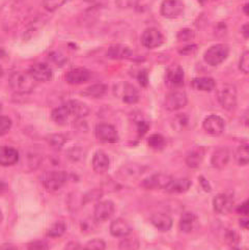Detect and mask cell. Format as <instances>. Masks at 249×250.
Here are the masks:
<instances>
[{"mask_svg": "<svg viewBox=\"0 0 249 250\" xmlns=\"http://www.w3.org/2000/svg\"><path fill=\"white\" fill-rule=\"evenodd\" d=\"M8 85H10L14 93L24 95L31 93L37 85V81L31 76L29 72H14L8 78Z\"/></svg>", "mask_w": 249, "mask_h": 250, "instance_id": "1", "label": "cell"}, {"mask_svg": "<svg viewBox=\"0 0 249 250\" xmlns=\"http://www.w3.org/2000/svg\"><path fill=\"white\" fill-rule=\"evenodd\" d=\"M217 99L222 108L232 110L237 106V89L231 84H222L217 89Z\"/></svg>", "mask_w": 249, "mask_h": 250, "instance_id": "2", "label": "cell"}, {"mask_svg": "<svg viewBox=\"0 0 249 250\" xmlns=\"http://www.w3.org/2000/svg\"><path fill=\"white\" fill-rule=\"evenodd\" d=\"M66 180H68V174L64 171H51L44 174L42 183L49 192H56L64 186Z\"/></svg>", "mask_w": 249, "mask_h": 250, "instance_id": "3", "label": "cell"}, {"mask_svg": "<svg viewBox=\"0 0 249 250\" xmlns=\"http://www.w3.org/2000/svg\"><path fill=\"white\" fill-rule=\"evenodd\" d=\"M229 48L226 44H217L210 47L205 53V62L212 66H216L227 60Z\"/></svg>", "mask_w": 249, "mask_h": 250, "instance_id": "4", "label": "cell"}, {"mask_svg": "<svg viewBox=\"0 0 249 250\" xmlns=\"http://www.w3.org/2000/svg\"><path fill=\"white\" fill-rule=\"evenodd\" d=\"M114 94L123 102L127 104L137 103L139 100V93L137 88L128 82H121L118 85H115Z\"/></svg>", "mask_w": 249, "mask_h": 250, "instance_id": "5", "label": "cell"}, {"mask_svg": "<svg viewBox=\"0 0 249 250\" xmlns=\"http://www.w3.org/2000/svg\"><path fill=\"white\" fill-rule=\"evenodd\" d=\"M145 168L137 163H127L116 171V177L123 181H134L143 176Z\"/></svg>", "mask_w": 249, "mask_h": 250, "instance_id": "6", "label": "cell"}, {"mask_svg": "<svg viewBox=\"0 0 249 250\" xmlns=\"http://www.w3.org/2000/svg\"><path fill=\"white\" fill-rule=\"evenodd\" d=\"M95 135L100 141L106 144H115L119 141L118 131L109 124L101 123L97 125L95 128Z\"/></svg>", "mask_w": 249, "mask_h": 250, "instance_id": "7", "label": "cell"}, {"mask_svg": "<svg viewBox=\"0 0 249 250\" xmlns=\"http://www.w3.org/2000/svg\"><path fill=\"white\" fill-rule=\"evenodd\" d=\"M188 99L186 94L182 90H173L165 98L164 107L168 111H177L187 105Z\"/></svg>", "mask_w": 249, "mask_h": 250, "instance_id": "8", "label": "cell"}, {"mask_svg": "<svg viewBox=\"0 0 249 250\" xmlns=\"http://www.w3.org/2000/svg\"><path fill=\"white\" fill-rule=\"evenodd\" d=\"M184 2L183 0H163L160 13L167 19H174L180 17L184 12Z\"/></svg>", "mask_w": 249, "mask_h": 250, "instance_id": "9", "label": "cell"}, {"mask_svg": "<svg viewBox=\"0 0 249 250\" xmlns=\"http://www.w3.org/2000/svg\"><path fill=\"white\" fill-rule=\"evenodd\" d=\"M203 128L209 135L212 136H219L224 132V128H226V124L222 118L219 115L212 114L207 116L203 123Z\"/></svg>", "mask_w": 249, "mask_h": 250, "instance_id": "10", "label": "cell"}, {"mask_svg": "<svg viewBox=\"0 0 249 250\" xmlns=\"http://www.w3.org/2000/svg\"><path fill=\"white\" fill-rule=\"evenodd\" d=\"M163 40L164 38L162 33L154 27L145 29L143 35H141V44L147 49H155L161 46Z\"/></svg>", "mask_w": 249, "mask_h": 250, "instance_id": "11", "label": "cell"}, {"mask_svg": "<svg viewBox=\"0 0 249 250\" xmlns=\"http://www.w3.org/2000/svg\"><path fill=\"white\" fill-rule=\"evenodd\" d=\"M172 181L171 177L165 173H156L153 176L145 179L141 183V186L145 189L155 190V189H165Z\"/></svg>", "mask_w": 249, "mask_h": 250, "instance_id": "12", "label": "cell"}, {"mask_svg": "<svg viewBox=\"0 0 249 250\" xmlns=\"http://www.w3.org/2000/svg\"><path fill=\"white\" fill-rule=\"evenodd\" d=\"M234 206V196L228 193H219L213 198V208L219 214H228Z\"/></svg>", "mask_w": 249, "mask_h": 250, "instance_id": "13", "label": "cell"}, {"mask_svg": "<svg viewBox=\"0 0 249 250\" xmlns=\"http://www.w3.org/2000/svg\"><path fill=\"white\" fill-rule=\"evenodd\" d=\"M91 77V73L83 68H76L70 70L69 72L65 73L64 79L66 83H69L71 85H80L84 84Z\"/></svg>", "mask_w": 249, "mask_h": 250, "instance_id": "14", "label": "cell"}, {"mask_svg": "<svg viewBox=\"0 0 249 250\" xmlns=\"http://www.w3.org/2000/svg\"><path fill=\"white\" fill-rule=\"evenodd\" d=\"M166 83L170 87H181L184 84V71L179 64H172L166 72Z\"/></svg>", "mask_w": 249, "mask_h": 250, "instance_id": "15", "label": "cell"}, {"mask_svg": "<svg viewBox=\"0 0 249 250\" xmlns=\"http://www.w3.org/2000/svg\"><path fill=\"white\" fill-rule=\"evenodd\" d=\"M115 207L114 204L110 201L100 202L95 207L94 217L99 222H104L110 219L111 216L114 214Z\"/></svg>", "mask_w": 249, "mask_h": 250, "instance_id": "16", "label": "cell"}, {"mask_svg": "<svg viewBox=\"0 0 249 250\" xmlns=\"http://www.w3.org/2000/svg\"><path fill=\"white\" fill-rule=\"evenodd\" d=\"M31 76L37 82H46L52 78V69L45 62H37L29 70Z\"/></svg>", "mask_w": 249, "mask_h": 250, "instance_id": "17", "label": "cell"}, {"mask_svg": "<svg viewBox=\"0 0 249 250\" xmlns=\"http://www.w3.org/2000/svg\"><path fill=\"white\" fill-rule=\"evenodd\" d=\"M230 160V153L227 147H219L216 149L211 157V164L216 169H223L227 167Z\"/></svg>", "mask_w": 249, "mask_h": 250, "instance_id": "18", "label": "cell"}, {"mask_svg": "<svg viewBox=\"0 0 249 250\" xmlns=\"http://www.w3.org/2000/svg\"><path fill=\"white\" fill-rule=\"evenodd\" d=\"M65 106L68 107L73 119L80 120L89 114V107L85 103L78 101V100H71V101L65 103Z\"/></svg>", "mask_w": 249, "mask_h": 250, "instance_id": "19", "label": "cell"}, {"mask_svg": "<svg viewBox=\"0 0 249 250\" xmlns=\"http://www.w3.org/2000/svg\"><path fill=\"white\" fill-rule=\"evenodd\" d=\"M133 52L132 49L129 46L123 45V44H115L108 48L107 56L115 61H122V60H128L132 56Z\"/></svg>", "mask_w": 249, "mask_h": 250, "instance_id": "20", "label": "cell"}, {"mask_svg": "<svg viewBox=\"0 0 249 250\" xmlns=\"http://www.w3.org/2000/svg\"><path fill=\"white\" fill-rule=\"evenodd\" d=\"M180 229L185 232V234H190L194 230H196L199 227V221L198 217L193 213H184L182 215L181 220H180Z\"/></svg>", "mask_w": 249, "mask_h": 250, "instance_id": "21", "label": "cell"}, {"mask_svg": "<svg viewBox=\"0 0 249 250\" xmlns=\"http://www.w3.org/2000/svg\"><path fill=\"white\" fill-rule=\"evenodd\" d=\"M19 161V153L12 146H0V165L12 166Z\"/></svg>", "mask_w": 249, "mask_h": 250, "instance_id": "22", "label": "cell"}, {"mask_svg": "<svg viewBox=\"0 0 249 250\" xmlns=\"http://www.w3.org/2000/svg\"><path fill=\"white\" fill-rule=\"evenodd\" d=\"M132 232V228L130 224L122 218L115 219L110 226V234L115 238H124L129 236Z\"/></svg>", "mask_w": 249, "mask_h": 250, "instance_id": "23", "label": "cell"}, {"mask_svg": "<svg viewBox=\"0 0 249 250\" xmlns=\"http://www.w3.org/2000/svg\"><path fill=\"white\" fill-rule=\"evenodd\" d=\"M206 154V149L202 146H196L188 153L186 157V164L190 168H198L202 165Z\"/></svg>", "mask_w": 249, "mask_h": 250, "instance_id": "24", "label": "cell"}, {"mask_svg": "<svg viewBox=\"0 0 249 250\" xmlns=\"http://www.w3.org/2000/svg\"><path fill=\"white\" fill-rule=\"evenodd\" d=\"M110 161L108 156L104 153L99 151L94 155L93 158V168L94 171L99 174H104L109 169Z\"/></svg>", "mask_w": 249, "mask_h": 250, "instance_id": "25", "label": "cell"}, {"mask_svg": "<svg viewBox=\"0 0 249 250\" xmlns=\"http://www.w3.org/2000/svg\"><path fill=\"white\" fill-rule=\"evenodd\" d=\"M153 226L160 231H168L172 227V219L165 213H156L151 217Z\"/></svg>", "mask_w": 249, "mask_h": 250, "instance_id": "26", "label": "cell"}, {"mask_svg": "<svg viewBox=\"0 0 249 250\" xmlns=\"http://www.w3.org/2000/svg\"><path fill=\"white\" fill-rule=\"evenodd\" d=\"M191 187V181L188 179H178L172 180L168 186L165 188L166 192L172 194H180L185 193Z\"/></svg>", "mask_w": 249, "mask_h": 250, "instance_id": "27", "label": "cell"}, {"mask_svg": "<svg viewBox=\"0 0 249 250\" xmlns=\"http://www.w3.org/2000/svg\"><path fill=\"white\" fill-rule=\"evenodd\" d=\"M51 119L52 121L57 124V125H61V126H62V125H66L72 118V115L68 109V107L64 105L62 106H60L55 108V109L52 111V114H51Z\"/></svg>", "mask_w": 249, "mask_h": 250, "instance_id": "28", "label": "cell"}, {"mask_svg": "<svg viewBox=\"0 0 249 250\" xmlns=\"http://www.w3.org/2000/svg\"><path fill=\"white\" fill-rule=\"evenodd\" d=\"M192 87L199 91H212L216 87V82L210 77H199L193 79Z\"/></svg>", "mask_w": 249, "mask_h": 250, "instance_id": "29", "label": "cell"}, {"mask_svg": "<svg viewBox=\"0 0 249 250\" xmlns=\"http://www.w3.org/2000/svg\"><path fill=\"white\" fill-rule=\"evenodd\" d=\"M107 89L108 87L106 84H103V83H96V84L90 85L83 90L82 95L93 99H99L107 93Z\"/></svg>", "mask_w": 249, "mask_h": 250, "instance_id": "30", "label": "cell"}, {"mask_svg": "<svg viewBox=\"0 0 249 250\" xmlns=\"http://www.w3.org/2000/svg\"><path fill=\"white\" fill-rule=\"evenodd\" d=\"M235 160L240 166L249 164V144H243L237 148L235 153Z\"/></svg>", "mask_w": 249, "mask_h": 250, "instance_id": "31", "label": "cell"}, {"mask_svg": "<svg viewBox=\"0 0 249 250\" xmlns=\"http://www.w3.org/2000/svg\"><path fill=\"white\" fill-rule=\"evenodd\" d=\"M120 250H138L139 249V241L135 237H130L127 236L123 239L120 245H119Z\"/></svg>", "mask_w": 249, "mask_h": 250, "instance_id": "32", "label": "cell"}, {"mask_svg": "<svg viewBox=\"0 0 249 250\" xmlns=\"http://www.w3.org/2000/svg\"><path fill=\"white\" fill-rule=\"evenodd\" d=\"M66 230L65 223L62 221L55 222L53 226L49 229L48 230V236L51 238H60L62 237Z\"/></svg>", "mask_w": 249, "mask_h": 250, "instance_id": "33", "label": "cell"}, {"mask_svg": "<svg viewBox=\"0 0 249 250\" xmlns=\"http://www.w3.org/2000/svg\"><path fill=\"white\" fill-rule=\"evenodd\" d=\"M189 124V119L188 116L185 114H179L172 121V127L173 129H176L178 131L185 130L188 127Z\"/></svg>", "mask_w": 249, "mask_h": 250, "instance_id": "34", "label": "cell"}, {"mask_svg": "<svg viewBox=\"0 0 249 250\" xmlns=\"http://www.w3.org/2000/svg\"><path fill=\"white\" fill-rule=\"evenodd\" d=\"M147 144L154 149H161L165 146V139L160 134H153L148 137Z\"/></svg>", "mask_w": 249, "mask_h": 250, "instance_id": "35", "label": "cell"}, {"mask_svg": "<svg viewBox=\"0 0 249 250\" xmlns=\"http://www.w3.org/2000/svg\"><path fill=\"white\" fill-rule=\"evenodd\" d=\"M65 141H66L65 137L63 135H61V134H53V135H50L48 137L49 145L54 148H57V149H60L61 147H62L63 145L65 144Z\"/></svg>", "mask_w": 249, "mask_h": 250, "instance_id": "36", "label": "cell"}, {"mask_svg": "<svg viewBox=\"0 0 249 250\" xmlns=\"http://www.w3.org/2000/svg\"><path fill=\"white\" fill-rule=\"evenodd\" d=\"M66 0H43V6L48 12H55L64 4Z\"/></svg>", "mask_w": 249, "mask_h": 250, "instance_id": "37", "label": "cell"}, {"mask_svg": "<svg viewBox=\"0 0 249 250\" xmlns=\"http://www.w3.org/2000/svg\"><path fill=\"white\" fill-rule=\"evenodd\" d=\"M85 250H105L106 243L102 239H93L86 243Z\"/></svg>", "mask_w": 249, "mask_h": 250, "instance_id": "38", "label": "cell"}, {"mask_svg": "<svg viewBox=\"0 0 249 250\" xmlns=\"http://www.w3.org/2000/svg\"><path fill=\"white\" fill-rule=\"evenodd\" d=\"M66 155H68V158L70 160L74 162H78L83 157V149L80 146H73L69 149Z\"/></svg>", "mask_w": 249, "mask_h": 250, "instance_id": "39", "label": "cell"}, {"mask_svg": "<svg viewBox=\"0 0 249 250\" xmlns=\"http://www.w3.org/2000/svg\"><path fill=\"white\" fill-rule=\"evenodd\" d=\"M12 127V121L10 118L4 115H0V136H2L10 131Z\"/></svg>", "mask_w": 249, "mask_h": 250, "instance_id": "40", "label": "cell"}, {"mask_svg": "<svg viewBox=\"0 0 249 250\" xmlns=\"http://www.w3.org/2000/svg\"><path fill=\"white\" fill-rule=\"evenodd\" d=\"M239 68L245 74H249V51H245L240 58Z\"/></svg>", "mask_w": 249, "mask_h": 250, "instance_id": "41", "label": "cell"}, {"mask_svg": "<svg viewBox=\"0 0 249 250\" xmlns=\"http://www.w3.org/2000/svg\"><path fill=\"white\" fill-rule=\"evenodd\" d=\"M193 38H194V32L191 29H188V28L182 29L178 33V40L181 41V42L190 41V40H192Z\"/></svg>", "mask_w": 249, "mask_h": 250, "instance_id": "42", "label": "cell"}, {"mask_svg": "<svg viewBox=\"0 0 249 250\" xmlns=\"http://www.w3.org/2000/svg\"><path fill=\"white\" fill-rule=\"evenodd\" d=\"M28 250H49V247L47 243L44 241H33V242L29 243L27 246Z\"/></svg>", "mask_w": 249, "mask_h": 250, "instance_id": "43", "label": "cell"}, {"mask_svg": "<svg viewBox=\"0 0 249 250\" xmlns=\"http://www.w3.org/2000/svg\"><path fill=\"white\" fill-rule=\"evenodd\" d=\"M237 212L243 215H249V199L237 208Z\"/></svg>", "mask_w": 249, "mask_h": 250, "instance_id": "44", "label": "cell"}, {"mask_svg": "<svg viewBox=\"0 0 249 250\" xmlns=\"http://www.w3.org/2000/svg\"><path fill=\"white\" fill-rule=\"evenodd\" d=\"M63 250H85V249L83 248L79 243L72 241V242H69L68 244L64 246Z\"/></svg>", "mask_w": 249, "mask_h": 250, "instance_id": "45", "label": "cell"}, {"mask_svg": "<svg viewBox=\"0 0 249 250\" xmlns=\"http://www.w3.org/2000/svg\"><path fill=\"white\" fill-rule=\"evenodd\" d=\"M138 133H139V135L140 136H143V135H145V133L147 132V130H148V125H147V123H145V122H139L138 123Z\"/></svg>", "mask_w": 249, "mask_h": 250, "instance_id": "46", "label": "cell"}, {"mask_svg": "<svg viewBox=\"0 0 249 250\" xmlns=\"http://www.w3.org/2000/svg\"><path fill=\"white\" fill-rule=\"evenodd\" d=\"M138 81L143 86H146L147 85V75L145 72H141L138 75Z\"/></svg>", "mask_w": 249, "mask_h": 250, "instance_id": "47", "label": "cell"}, {"mask_svg": "<svg viewBox=\"0 0 249 250\" xmlns=\"http://www.w3.org/2000/svg\"><path fill=\"white\" fill-rule=\"evenodd\" d=\"M199 182H201V185H202V187L205 189V191H211V186H210V184H209V182H208L204 177H201L199 178Z\"/></svg>", "mask_w": 249, "mask_h": 250, "instance_id": "48", "label": "cell"}, {"mask_svg": "<svg viewBox=\"0 0 249 250\" xmlns=\"http://www.w3.org/2000/svg\"><path fill=\"white\" fill-rule=\"evenodd\" d=\"M7 189L8 187L6 183L3 181H0V195H3L7 191Z\"/></svg>", "mask_w": 249, "mask_h": 250, "instance_id": "49", "label": "cell"}, {"mask_svg": "<svg viewBox=\"0 0 249 250\" xmlns=\"http://www.w3.org/2000/svg\"><path fill=\"white\" fill-rule=\"evenodd\" d=\"M242 35L244 36V38L249 40V23H246L245 25H243L242 27Z\"/></svg>", "mask_w": 249, "mask_h": 250, "instance_id": "50", "label": "cell"}, {"mask_svg": "<svg viewBox=\"0 0 249 250\" xmlns=\"http://www.w3.org/2000/svg\"><path fill=\"white\" fill-rule=\"evenodd\" d=\"M0 250H18V248H17L13 244L6 243V244H3L1 247H0Z\"/></svg>", "mask_w": 249, "mask_h": 250, "instance_id": "51", "label": "cell"}, {"mask_svg": "<svg viewBox=\"0 0 249 250\" xmlns=\"http://www.w3.org/2000/svg\"><path fill=\"white\" fill-rule=\"evenodd\" d=\"M244 122H245V124L247 125V126H249V108L247 109V111L245 112V115H244Z\"/></svg>", "mask_w": 249, "mask_h": 250, "instance_id": "52", "label": "cell"}, {"mask_svg": "<svg viewBox=\"0 0 249 250\" xmlns=\"http://www.w3.org/2000/svg\"><path fill=\"white\" fill-rule=\"evenodd\" d=\"M243 12H244L247 16H249V2H248V3H246V4L244 5V7H243Z\"/></svg>", "mask_w": 249, "mask_h": 250, "instance_id": "53", "label": "cell"}, {"mask_svg": "<svg viewBox=\"0 0 249 250\" xmlns=\"http://www.w3.org/2000/svg\"><path fill=\"white\" fill-rule=\"evenodd\" d=\"M230 250H247V249H245V248H240V247H235V248H232V249H230Z\"/></svg>", "mask_w": 249, "mask_h": 250, "instance_id": "54", "label": "cell"}, {"mask_svg": "<svg viewBox=\"0 0 249 250\" xmlns=\"http://www.w3.org/2000/svg\"><path fill=\"white\" fill-rule=\"evenodd\" d=\"M197 1L201 3V4H204L206 1H208V0H197Z\"/></svg>", "mask_w": 249, "mask_h": 250, "instance_id": "55", "label": "cell"}, {"mask_svg": "<svg viewBox=\"0 0 249 250\" xmlns=\"http://www.w3.org/2000/svg\"><path fill=\"white\" fill-rule=\"evenodd\" d=\"M2 219H3V215H2V213H1V211H0V223H1V221H2Z\"/></svg>", "mask_w": 249, "mask_h": 250, "instance_id": "56", "label": "cell"}, {"mask_svg": "<svg viewBox=\"0 0 249 250\" xmlns=\"http://www.w3.org/2000/svg\"><path fill=\"white\" fill-rule=\"evenodd\" d=\"M2 75H3V70H2L1 66H0V78H1Z\"/></svg>", "mask_w": 249, "mask_h": 250, "instance_id": "57", "label": "cell"}, {"mask_svg": "<svg viewBox=\"0 0 249 250\" xmlns=\"http://www.w3.org/2000/svg\"><path fill=\"white\" fill-rule=\"evenodd\" d=\"M1 110H2V105L0 103V112H1Z\"/></svg>", "mask_w": 249, "mask_h": 250, "instance_id": "58", "label": "cell"}]
</instances>
